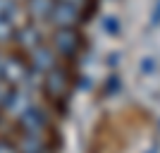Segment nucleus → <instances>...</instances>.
<instances>
[{
	"mask_svg": "<svg viewBox=\"0 0 160 153\" xmlns=\"http://www.w3.org/2000/svg\"><path fill=\"white\" fill-rule=\"evenodd\" d=\"M65 84H67V79H65V74H62L60 69H50V72H48L46 86L53 96H62V93H65Z\"/></svg>",
	"mask_w": 160,
	"mask_h": 153,
	"instance_id": "0eeeda50",
	"label": "nucleus"
},
{
	"mask_svg": "<svg viewBox=\"0 0 160 153\" xmlns=\"http://www.w3.org/2000/svg\"><path fill=\"white\" fill-rule=\"evenodd\" d=\"M50 19L55 22V24H60L62 29L72 27V24H77L79 22V10H74L72 5H67V3H55L53 5V12H50Z\"/></svg>",
	"mask_w": 160,
	"mask_h": 153,
	"instance_id": "20e7f679",
	"label": "nucleus"
},
{
	"mask_svg": "<svg viewBox=\"0 0 160 153\" xmlns=\"http://www.w3.org/2000/svg\"><path fill=\"white\" fill-rule=\"evenodd\" d=\"M139 67H141V72H143V74H148V72L155 67V62H153V58H146V60H141Z\"/></svg>",
	"mask_w": 160,
	"mask_h": 153,
	"instance_id": "ddd939ff",
	"label": "nucleus"
},
{
	"mask_svg": "<svg viewBox=\"0 0 160 153\" xmlns=\"http://www.w3.org/2000/svg\"><path fill=\"white\" fill-rule=\"evenodd\" d=\"M31 65H33L36 72L48 74L50 69H55V58H53V53H50L48 48L38 46V48H33V50H31Z\"/></svg>",
	"mask_w": 160,
	"mask_h": 153,
	"instance_id": "39448f33",
	"label": "nucleus"
},
{
	"mask_svg": "<svg viewBox=\"0 0 160 153\" xmlns=\"http://www.w3.org/2000/svg\"><path fill=\"white\" fill-rule=\"evenodd\" d=\"M0 17L14 24L17 17H19V5H17V0H0Z\"/></svg>",
	"mask_w": 160,
	"mask_h": 153,
	"instance_id": "9d476101",
	"label": "nucleus"
},
{
	"mask_svg": "<svg viewBox=\"0 0 160 153\" xmlns=\"http://www.w3.org/2000/svg\"><path fill=\"white\" fill-rule=\"evenodd\" d=\"M19 151L22 153H48L46 144H43L41 136H36V134H24V139H22V144H19Z\"/></svg>",
	"mask_w": 160,
	"mask_h": 153,
	"instance_id": "1a4fd4ad",
	"label": "nucleus"
},
{
	"mask_svg": "<svg viewBox=\"0 0 160 153\" xmlns=\"http://www.w3.org/2000/svg\"><path fill=\"white\" fill-rule=\"evenodd\" d=\"M55 46H58V50H60L65 58H72V55L79 50L81 38H79V33L72 31V27H67V29H60V31H58V36H55Z\"/></svg>",
	"mask_w": 160,
	"mask_h": 153,
	"instance_id": "7ed1b4c3",
	"label": "nucleus"
},
{
	"mask_svg": "<svg viewBox=\"0 0 160 153\" xmlns=\"http://www.w3.org/2000/svg\"><path fill=\"white\" fill-rule=\"evenodd\" d=\"M17 41L22 43V48H27L29 53H31L33 48L41 46V33L36 27H22L19 31H17Z\"/></svg>",
	"mask_w": 160,
	"mask_h": 153,
	"instance_id": "423d86ee",
	"label": "nucleus"
},
{
	"mask_svg": "<svg viewBox=\"0 0 160 153\" xmlns=\"http://www.w3.org/2000/svg\"><path fill=\"white\" fill-rule=\"evenodd\" d=\"M53 0H29V12L33 19H46L53 12Z\"/></svg>",
	"mask_w": 160,
	"mask_h": 153,
	"instance_id": "6e6552de",
	"label": "nucleus"
},
{
	"mask_svg": "<svg viewBox=\"0 0 160 153\" xmlns=\"http://www.w3.org/2000/svg\"><path fill=\"white\" fill-rule=\"evenodd\" d=\"M0 122H2V115H0Z\"/></svg>",
	"mask_w": 160,
	"mask_h": 153,
	"instance_id": "a211bd4d",
	"label": "nucleus"
},
{
	"mask_svg": "<svg viewBox=\"0 0 160 153\" xmlns=\"http://www.w3.org/2000/svg\"><path fill=\"white\" fill-rule=\"evenodd\" d=\"M0 69H2V58H0Z\"/></svg>",
	"mask_w": 160,
	"mask_h": 153,
	"instance_id": "f3484780",
	"label": "nucleus"
},
{
	"mask_svg": "<svg viewBox=\"0 0 160 153\" xmlns=\"http://www.w3.org/2000/svg\"><path fill=\"white\" fill-rule=\"evenodd\" d=\"M60 3H67V5H72L74 10H79V7L84 5V3H86V0H60Z\"/></svg>",
	"mask_w": 160,
	"mask_h": 153,
	"instance_id": "2eb2a0df",
	"label": "nucleus"
},
{
	"mask_svg": "<svg viewBox=\"0 0 160 153\" xmlns=\"http://www.w3.org/2000/svg\"><path fill=\"white\" fill-rule=\"evenodd\" d=\"M0 79L7 81L10 86H22L29 84V67L19 58H2V69H0Z\"/></svg>",
	"mask_w": 160,
	"mask_h": 153,
	"instance_id": "f257e3e1",
	"label": "nucleus"
},
{
	"mask_svg": "<svg viewBox=\"0 0 160 153\" xmlns=\"http://www.w3.org/2000/svg\"><path fill=\"white\" fill-rule=\"evenodd\" d=\"M117 29H120V24H117V19H115V17H105V19H103V31L117 33Z\"/></svg>",
	"mask_w": 160,
	"mask_h": 153,
	"instance_id": "f8f14e48",
	"label": "nucleus"
},
{
	"mask_svg": "<svg viewBox=\"0 0 160 153\" xmlns=\"http://www.w3.org/2000/svg\"><path fill=\"white\" fill-rule=\"evenodd\" d=\"M148 153H155V151H148Z\"/></svg>",
	"mask_w": 160,
	"mask_h": 153,
	"instance_id": "6ab92c4d",
	"label": "nucleus"
},
{
	"mask_svg": "<svg viewBox=\"0 0 160 153\" xmlns=\"http://www.w3.org/2000/svg\"><path fill=\"white\" fill-rule=\"evenodd\" d=\"M12 36H14V24L0 17V43H7Z\"/></svg>",
	"mask_w": 160,
	"mask_h": 153,
	"instance_id": "9b49d317",
	"label": "nucleus"
},
{
	"mask_svg": "<svg viewBox=\"0 0 160 153\" xmlns=\"http://www.w3.org/2000/svg\"><path fill=\"white\" fill-rule=\"evenodd\" d=\"M0 153H17V148L10 146V144H5V141H0Z\"/></svg>",
	"mask_w": 160,
	"mask_h": 153,
	"instance_id": "4468645a",
	"label": "nucleus"
},
{
	"mask_svg": "<svg viewBox=\"0 0 160 153\" xmlns=\"http://www.w3.org/2000/svg\"><path fill=\"white\" fill-rule=\"evenodd\" d=\"M160 22V0L155 3V10H153V24H158Z\"/></svg>",
	"mask_w": 160,
	"mask_h": 153,
	"instance_id": "dca6fc26",
	"label": "nucleus"
},
{
	"mask_svg": "<svg viewBox=\"0 0 160 153\" xmlns=\"http://www.w3.org/2000/svg\"><path fill=\"white\" fill-rule=\"evenodd\" d=\"M19 125H22V129H24V134H36V136H38V134L43 132V127H46V115H43V110L29 105L27 110L19 115Z\"/></svg>",
	"mask_w": 160,
	"mask_h": 153,
	"instance_id": "f03ea898",
	"label": "nucleus"
}]
</instances>
